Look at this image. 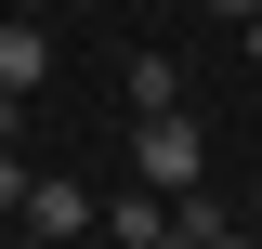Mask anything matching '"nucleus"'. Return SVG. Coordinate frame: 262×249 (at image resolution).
Returning <instances> with one entry per match:
<instances>
[{
  "mask_svg": "<svg viewBox=\"0 0 262 249\" xmlns=\"http://www.w3.org/2000/svg\"><path fill=\"white\" fill-rule=\"evenodd\" d=\"M13 131H27V92H0V157H13Z\"/></svg>",
  "mask_w": 262,
  "mask_h": 249,
  "instance_id": "obj_8",
  "label": "nucleus"
},
{
  "mask_svg": "<svg viewBox=\"0 0 262 249\" xmlns=\"http://www.w3.org/2000/svg\"><path fill=\"white\" fill-rule=\"evenodd\" d=\"M79 223H92V197H79V184H39V197H27V236H39V249H66Z\"/></svg>",
  "mask_w": 262,
  "mask_h": 249,
  "instance_id": "obj_5",
  "label": "nucleus"
},
{
  "mask_svg": "<svg viewBox=\"0 0 262 249\" xmlns=\"http://www.w3.org/2000/svg\"><path fill=\"white\" fill-rule=\"evenodd\" d=\"M53 79V27L39 13H0V92H39Z\"/></svg>",
  "mask_w": 262,
  "mask_h": 249,
  "instance_id": "obj_2",
  "label": "nucleus"
},
{
  "mask_svg": "<svg viewBox=\"0 0 262 249\" xmlns=\"http://www.w3.org/2000/svg\"><path fill=\"white\" fill-rule=\"evenodd\" d=\"M223 236H236L223 197H170V249H223Z\"/></svg>",
  "mask_w": 262,
  "mask_h": 249,
  "instance_id": "obj_6",
  "label": "nucleus"
},
{
  "mask_svg": "<svg viewBox=\"0 0 262 249\" xmlns=\"http://www.w3.org/2000/svg\"><path fill=\"white\" fill-rule=\"evenodd\" d=\"M196 171H210V131L170 105V118H131V184H158V197H196Z\"/></svg>",
  "mask_w": 262,
  "mask_h": 249,
  "instance_id": "obj_1",
  "label": "nucleus"
},
{
  "mask_svg": "<svg viewBox=\"0 0 262 249\" xmlns=\"http://www.w3.org/2000/svg\"><path fill=\"white\" fill-rule=\"evenodd\" d=\"M105 236H118V249H170V197H158V184H131L118 210H105Z\"/></svg>",
  "mask_w": 262,
  "mask_h": 249,
  "instance_id": "obj_4",
  "label": "nucleus"
},
{
  "mask_svg": "<svg viewBox=\"0 0 262 249\" xmlns=\"http://www.w3.org/2000/svg\"><path fill=\"white\" fill-rule=\"evenodd\" d=\"M118 92H131V118H170V105H184V66H170V53H131Z\"/></svg>",
  "mask_w": 262,
  "mask_h": 249,
  "instance_id": "obj_3",
  "label": "nucleus"
},
{
  "mask_svg": "<svg viewBox=\"0 0 262 249\" xmlns=\"http://www.w3.org/2000/svg\"><path fill=\"white\" fill-rule=\"evenodd\" d=\"M27 197H39V171H27V157H0V210L27 223Z\"/></svg>",
  "mask_w": 262,
  "mask_h": 249,
  "instance_id": "obj_7",
  "label": "nucleus"
},
{
  "mask_svg": "<svg viewBox=\"0 0 262 249\" xmlns=\"http://www.w3.org/2000/svg\"><path fill=\"white\" fill-rule=\"evenodd\" d=\"M0 13H13V0H0Z\"/></svg>",
  "mask_w": 262,
  "mask_h": 249,
  "instance_id": "obj_11",
  "label": "nucleus"
},
{
  "mask_svg": "<svg viewBox=\"0 0 262 249\" xmlns=\"http://www.w3.org/2000/svg\"><path fill=\"white\" fill-rule=\"evenodd\" d=\"M223 249H262V223H236V236H223Z\"/></svg>",
  "mask_w": 262,
  "mask_h": 249,
  "instance_id": "obj_10",
  "label": "nucleus"
},
{
  "mask_svg": "<svg viewBox=\"0 0 262 249\" xmlns=\"http://www.w3.org/2000/svg\"><path fill=\"white\" fill-rule=\"evenodd\" d=\"M210 13H236V27H249V13H262V0H210Z\"/></svg>",
  "mask_w": 262,
  "mask_h": 249,
  "instance_id": "obj_9",
  "label": "nucleus"
}]
</instances>
